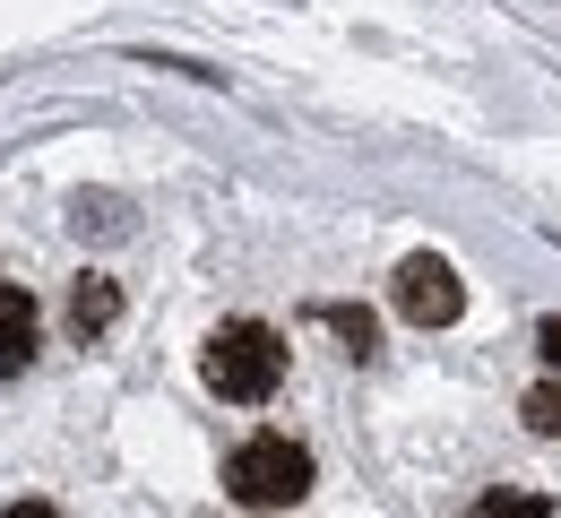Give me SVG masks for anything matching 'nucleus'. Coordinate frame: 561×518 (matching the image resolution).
Instances as JSON below:
<instances>
[{
  "label": "nucleus",
  "instance_id": "obj_7",
  "mask_svg": "<svg viewBox=\"0 0 561 518\" xmlns=\"http://www.w3.org/2000/svg\"><path fill=\"white\" fill-rule=\"evenodd\" d=\"M518 424H527L536 441H553V433H561V380H545V389L518 398Z\"/></svg>",
  "mask_w": 561,
  "mask_h": 518
},
{
  "label": "nucleus",
  "instance_id": "obj_4",
  "mask_svg": "<svg viewBox=\"0 0 561 518\" xmlns=\"http://www.w3.org/2000/svg\"><path fill=\"white\" fill-rule=\"evenodd\" d=\"M35 346H44V311L26 286H0V380H18V371L35 364Z\"/></svg>",
  "mask_w": 561,
  "mask_h": 518
},
{
  "label": "nucleus",
  "instance_id": "obj_5",
  "mask_svg": "<svg viewBox=\"0 0 561 518\" xmlns=\"http://www.w3.org/2000/svg\"><path fill=\"white\" fill-rule=\"evenodd\" d=\"M113 320H122V295H113V277H78V286H70V337H78V346H95Z\"/></svg>",
  "mask_w": 561,
  "mask_h": 518
},
{
  "label": "nucleus",
  "instance_id": "obj_3",
  "mask_svg": "<svg viewBox=\"0 0 561 518\" xmlns=\"http://www.w3.org/2000/svg\"><path fill=\"white\" fill-rule=\"evenodd\" d=\"M389 295H398V311H407L415 329H449V320L467 311V286H458V277H449V260H432V251L398 268V286H389Z\"/></svg>",
  "mask_w": 561,
  "mask_h": 518
},
{
  "label": "nucleus",
  "instance_id": "obj_8",
  "mask_svg": "<svg viewBox=\"0 0 561 518\" xmlns=\"http://www.w3.org/2000/svg\"><path fill=\"white\" fill-rule=\"evenodd\" d=\"M536 346H545V364H561V320H545V329H536Z\"/></svg>",
  "mask_w": 561,
  "mask_h": 518
},
{
  "label": "nucleus",
  "instance_id": "obj_6",
  "mask_svg": "<svg viewBox=\"0 0 561 518\" xmlns=\"http://www.w3.org/2000/svg\"><path fill=\"white\" fill-rule=\"evenodd\" d=\"M320 320L346 337V355H371V346H380V329H371V311H363V302H329Z\"/></svg>",
  "mask_w": 561,
  "mask_h": 518
},
{
  "label": "nucleus",
  "instance_id": "obj_2",
  "mask_svg": "<svg viewBox=\"0 0 561 518\" xmlns=\"http://www.w3.org/2000/svg\"><path fill=\"white\" fill-rule=\"evenodd\" d=\"M225 493H233L242 510H294V502L311 493V449L285 441V433L242 441L233 458H225Z\"/></svg>",
  "mask_w": 561,
  "mask_h": 518
},
{
  "label": "nucleus",
  "instance_id": "obj_1",
  "mask_svg": "<svg viewBox=\"0 0 561 518\" xmlns=\"http://www.w3.org/2000/svg\"><path fill=\"white\" fill-rule=\"evenodd\" d=\"M216 398H233V406H260V398H277L285 380V337L277 329H260V320H225L208 337V355H199Z\"/></svg>",
  "mask_w": 561,
  "mask_h": 518
}]
</instances>
